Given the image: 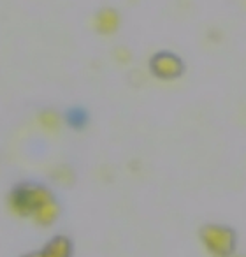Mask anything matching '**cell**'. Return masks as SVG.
Listing matches in <instances>:
<instances>
[{
	"instance_id": "obj_10",
	"label": "cell",
	"mask_w": 246,
	"mask_h": 257,
	"mask_svg": "<svg viewBox=\"0 0 246 257\" xmlns=\"http://www.w3.org/2000/svg\"><path fill=\"white\" fill-rule=\"evenodd\" d=\"M232 257H246V255H235V253H234V255H232Z\"/></svg>"
},
{
	"instance_id": "obj_4",
	"label": "cell",
	"mask_w": 246,
	"mask_h": 257,
	"mask_svg": "<svg viewBox=\"0 0 246 257\" xmlns=\"http://www.w3.org/2000/svg\"><path fill=\"white\" fill-rule=\"evenodd\" d=\"M72 253V245L67 238L64 236H57L55 239H51L50 245L39 253H32L27 257H71Z\"/></svg>"
},
{
	"instance_id": "obj_9",
	"label": "cell",
	"mask_w": 246,
	"mask_h": 257,
	"mask_svg": "<svg viewBox=\"0 0 246 257\" xmlns=\"http://www.w3.org/2000/svg\"><path fill=\"white\" fill-rule=\"evenodd\" d=\"M55 178H57V182L67 185V183H71L72 180H74V175H72V171H69L67 168H64V169H58V171H55Z\"/></svg>"
},
{
	"instance_id": "obj_3",
	"label": "cell",
	"mask_w": 246,
	"mask_h": 257,
	"mask_svg": "<svg viewBox=\"0 0 246 257\" xmlns=\"http://www.w3.org/2000/svg\"><path fill=\"white\" fill-rule=\"evenodd\" d=\"M183 69H185V65H183L181 58L174 53H169V51L155 55L151 60V71L162 79L178 78V76H181Z\"/></svg>"
},
{
	"instance_id": "obj_1",
	"label": "cell",
	"mask_w": 246,
	"mask_h": 257,
	"mask_svg": "<svg viewBox=\"0 0 246 257\" xmlns=\"http://www.w3.org/2000/svg\"><path fill=\"white\" fill-rule=\"evenodd\" d=\"M200 241L211 257H232L235 252L237 236L227 225L207 224L200 229Z\"/></svg>"
},
{
	"instance_id": "obj_5",
	"label": "cell",
	"mask_w": 246,
	"mask_h": 257,
	"mask_svg": "<svg viewBox=\"0 0 246 257\" xmlns=\"http://www.w3.org/2000/svg\"><path fill=\"white\" fill-rule=\"evenodd\" d=\"M118 25H120V15L111 8L102 9L95 18V27L100 34H113Z\"/></svg>"
},
{
	"instance_id": "obj_7",
	"label": "cell",
	"mask_w": 246,
	"mask_h": 257,
	"mask_svg": "<svg viewBox=\"0 0 246 257\" xmlns=\"http://www.w3.org/2000/svg\"><path fill=\"white\" fill-rule=\"evenodd\" d=\"M65 120H67V123L72 125L74 128H81L83 125L88 121V114H86L83 109H79V107H74V109H71L67 114H65Z\"/></svg>"
},
{
	"instance_id": "obj_8",
	"label": "cell",
	"mask_w": 246,
	"mask_h": 257,
	"mask_svg": "<svg viewBox=\"0 0 246 257\" xmlns=\"http://www.w3.org/2000/svg\"><path fill=\"white\" fill-rule=\"evenodd\" d=\"M41 123L46 128H57L58 125H60V118H58V114L53 113V111H44V113L41 114Z\"/></svg>"
},
{
	"instance_id": "obj_2",
	"label": "cell",
	"mask_w": 246,
	"mask_h": 257,
	"mask_svg": "<svg viewBox=\"0 0 246 257\" xmlns=\"http://www.w3.org/2000/svg\"><path fill=\"white\" fill-rule=\"evenodd\" d=\"M53 201V194L41 185H30V187H22L13 194V206L22 213H34L36 210H39L41 206H44L46 203Z\"/></svg>"
},
{
	"instance_id": "obj_6",
	"label": "cell",
	"mask_w": 246,
	"mask_h": 257,
	"mask_svg": "<svg viewBox=\"0 0 246 257\" xmlns=\"http://www.w3.org/2000/svg\"><path fill=\"white\" fill-rule=\"evenodd\" d=\"M58 215H60V206H58L55 199L46 203L44 206H41L39 210L34 211V218H36V222H39L41 225L53 224L58 218Z\"/></svg>"
}]
</instances>
